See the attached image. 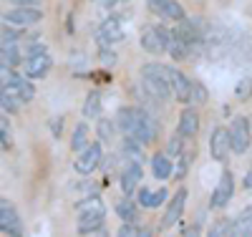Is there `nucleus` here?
<instances>
[{
  "label": "nucleus",
  "mask_w": 252,
  "mask_h": 237,
  "mask_svg": "<svg viewBox=\"0 0 252 237\" xmlns=\"http://www.w3.org/2000/svg\"><path fill=\"white\" fill-rule=\"evenodd\" d=\"M116 124L124 132V136H134L141 144H152L159 134V124L154 121V116L144 109H136V106H124V109H119Z\"/></svg>",
  "instance_id": "nucleus-1"
},
{
  "label": "nucleus",
  "mask_w": 252,
  "mask_h": 237,
  "mask_svg": "<svg viewBox=\"0 0 252 237\" xmlns=\"http://www.w3.org/2000/svg\"><path fill=\"white\" fill-rule=\"evenodd\" d=\"M141 83L144 91L154 101H169L172 94V78H169V68L161 63H144L141 66Z\"/></svg>",
  "instance_id": "nucleus-2"
},
{
  "label": "nucleus",
  "mask_w": 252,
  "mask_h": 237,
  "mask_svg": "<svg viewBox=\"0 0 252 237\" xmlns=\"http://www.w3.org/2000/svg\"><path fill=\"white\" fill-rule=\"evenodd\" d=\"M169 40H172V31H166L161 26H144L141 31V48L146 53H164L166 48H169Z\"/></svg>",
  "instance_id": "nucleus-3"
},
{
  "label": "nucleus",
  "mask_w": 252,
  "mask_h": 237,
  "mask_svg": "<svg viewBox=\"0 0 252 237\" xmlns=\"http://www.w3.org/2000/svg\"><path fill=\"white\" fill-rule=\"evenodd\" d=\"M229 139H232V152L235 154H247L252 144V126L247 116H235L229 124Z\"/></svg>",
  "instance_id": "nucleus-4"
},
{
  "label": "nucleus",
  "mask_w": 252,
  "mask_h": 237,
  "mask_svg": "<svg viewBox=\"0 0 252 237\" xmlns=\"http://www.w3.org/2000/svg\"><path fill=\"white\" fill-rule=\"evenodd\" d=\"M232 197H235V177H232V171L227 169V171H222L212 197H209V209H227Z\"/></svg>",
  "instance_id": "nucleus-5"
},
{
  "label": "nucleus",
  "mask_w": 252,
  "mask_h": 237,
  "mask_svg": "<svg viewBox=\"0 0 252 237\" xmlns=\"http://www.w3.org/2000/svg\"><path fill=\"white\" fill-rule=\"evenodd\" d=\"M43 20V10L40 8H13L8 13H3V26H13V28H28Z\"/></svg>",
  "instance_id": "nucleus-6"
},
{
  "label": "nucleus",
  "mask_w": 252,
  "mask_h": 237,
  "mask_svg": "<svg viewBox=\"0 0 252 237\" xmlns=\"http://www.w3.org/2000/svg\"><path fill=\"white\" fill-rule=\"evenodd\" d=\"M101 157H103V152H101V144H98V141H96V144H89L86 149H81V152H78V157H76L73 167H76L78 174L89 177L91 171H96V169H98Z\"/></svg>",
  "instance_id": "nucleus-7"
},
{
  "label": "nucleus",
  "mask_w": 252,
  "mask_h": 237,
  "mask_svg": "<svg viewBox=\"0 0 252 237\" xmlns=\"http://www.w3.org/2000/svg\"><path fill=\"white\" fill-rule=\"evenodd\" d=\"M184 207H187V189L182 187V189H177V192H174V197L169 200V204H166V209H164V214H161V222H159V227H161V230H169V227H174V225L182 220Z\"/></svg>",
  "instance_id": "nucleus-8"
},
{
  "label": "nucleus",
  "mask_w": 252,
  "mask_h": 237,
  "mask_svg": "<svg viewBox=\"0 0 252 237\" xmlns=\"http://www.w3.org/2000/svg\"><path fill=\"white\" fill-rule=\"evenodd\" d=\"M229 149H232V139H229V129L217 126L212 129V136H209V154H212L215 162H224Z\"/></svg>",
  "instance_id": "nucleus-9"
},
{
  "label": "nucleus",
  "mask_w": 252,
  "mask_h": 237,
  "mask_svg": "<svg viewBox=\"0 0 252 237\" xmlns=\"http://www.w3.org/2000/svg\"><path fill=\"white\" fill-rule=\"evenodd\" d=\"M0 232L3 235H23V222H20L18 212L13 207V202L3 200L0 202Z\"/></svg>",
  "instance_id": "nucleus-10"
},
{
  "label": "nucleus",
  "mask_w": 252,
  "mask_h": 237,
  "mask_svg": "<svg viewBox=\"0 0 252 237\" xmlns=\"http://www.w3.org/2000/svg\"><path fill=\"white\" fill-rule=\"evenodd\" d=\"M124 38H126V31L121 28V20H119V18H106V20L101 23L98 33H96V40H98L101 48H106L109 43H119V40H124Z\"/></svg>",
  "instance_id": "nucleus-11"
},
{
  "label": "nucleus",
  "mask_w": 252,
  "mask_h": 237,
  "mask_svg": "<svg viewBox=\"0 0 252 237\" xmlns=\"http://www.w3.org/2000/svg\"><path fill=\"white\" fill-rule=\"evenodd\" d=\"M146 8L164 20H177V23L184 20V8L177 0H146Z\"/></svg>",
  "instance_id": "nucleus-12"
},
{
  "label": "nucleus",
  "mask_w": 252,
  "mask_h": 237,
  "mask_svg": "<svg viewBox=\"0 0 252 237\" xmlns=\"http://www.w3.org/2000/svg\"><path fill=\"white\" fill-rule=\"evenodd\" d=\"M144 177V169H141V162H126V167L121 169V189H124V195L126 197H131L134 192L139 189V182Z\"/></svg>",
  "instance_id": "nucleus-13"
},
{
  "label": "nucleus",
  "mask_w": 252,
  "mask_h": 237,
  "mask_svg": "<svg viewBox=\"0 0 252 237\" xmlns=\"http://www.w3.org/2000/svg\"><path fill=\"white\" fill-rule=\"evenodd\" d=\"M3 89L8 91H15L23 101H31L35 96V89L31 83V76H20V73H8V78L3 81Z\"/></svg>",
  "instance_id": "nucleus-14"
},
{
  "label": "nucleus",
  "mask_w": 252,
  "mask_h": 237,
  "mask_svg": "<svg viewBox=\"0 0 252 237\" xmlns=\"http://www.w3.org/2000/svg\"><path fill=\"white\" fill-rule=\"evenodd\" d=\"M169 78H172V94H174V99L182 101V103L192 101V83L194 81H189L179 68H172V66H169Z\"/></svg>",
  "instance_id": "nucleus-15"
},
{
  "label": "nucleus",
  "mask_w": 252,
  "mask_h": 237,
  "mask_svg": "<svg viewBox=\"0 0 252 237\" xmlns=\"http://www.w3.org/2000/svg\"><path fill=\"white\" fill-rule=\"evenodd\" d=\"M172 31H174V35H177L179 40H184L192 51H197V48L202 46V31L197 28L194 20H179V26L172 28Z\"/></svg>",
  "instance_id": "nucleus-16"
},
{
  "label": "nucleus",
  "mask_w": 252,
  "mask_h": 237,
  "mask_svg": "<svg viewBox=\"0 0 252 237\" xmlns=\"http://www.w3.org/2000/svg\"><path fill=\"white\" fill-rule=\"evenodd\" d=\"M51 68H53L51 56H48V53H40V56H31V58H26V68H23V73L31 76V78H46Z\"/></svg>",
  "instance_id": "nucleus-17"
},
{
  "label": "nucleus",
  "mask_w": 252,
  "mask_h": 237,
  "mask_svg": "<svg viewBox=\"0 0 252 237\" xmlns=\"http://www.w3.org/2000/svg\"><path fill=\"white\" fill-rule=\"evenodd\" d=\"M78 222L81 220H91V217H106V204L101 197H89L86 202H78Z\"/></svg>",
  "instance_id": "nucleus-18"
},
{
  "label": "nucleus",
  "mask_w": 252,
  "mask_h": 237,
  "mask_svg": "<svg viewBox=\"0 0 252 237\" xmlns=\"http://www.w3.org/2000/svg\"><path fill=\"white\" fill-rule=\"evenodd\" d=\"M197 129H199V116L194 109H184L179 114V124H177V134H182L184 139L189 136H194L197 134Z\"/></svg>",
  "instance_id": "nucleus-19"
},
{
  "label": "nucleus",
  "mask_w": 252,
  "mask_h": 237,
  "mask_svg": "<svg viewBox=\"0 0 252 237\" xmlns=\"http://www.w3.org/2000/svg\"><path fill=\"white\" fill-rule=\"evenodd\" d=\"M174 164H172V157L166 154V152H159V154H154V159H152V174L157 177V179H172L174 177Z\"/></svg>",
  "instance_id": "nucleus-20"
},
{
  "label": "nucleus",
  "mask_w": 252,
  "mask_h": 237,
  "mask_svg": "<svg viewBox=\"0 0 252 237\" xmlns=\"http://www.w3.org/2000/svg\"><path fill=\"white\" fill-rule=\"evenodd\" d=\"M166 200V189H139V204L141 207H146V209H157V207H161V202Z\"/></svg>",
  "instance_id": "nucleus-21"
},
{
  "label": "nucleus",
  "mask_w": 252,
  "mask_h": 237,
  "mask_svg": "<svg viewBox=\"0 0 252 237\" xmlns=\"http://www.w3.org/2000/svg\"><path fill=\"white\" fill-rule=\"evenodd\" d=\"M81 114H83V119H86V121H89V119H98V116H101V94H98V91H91V94L86 96Z\"/></svg>",
  "instance_id": "nucleus-22"
},
{
  "label": "nucleus",
  "mask_w": 252,
  "mask_h": 237,
  "mask_svg": "<svg viewBox=\"0 0 252 237\" xmlns=\"http://www.w3.org/2000/svg\"><path fill=\"white\" fill-rule=\"evenodd\" d=\"M0 106H3L5 114H18L20 106H23V99H20L15 91H8L3 89V94H0Z\"/></svg>",
  "instance_id": "nucleus-23"
},
{
  "label": "nucleus",
  "mask_w": 252,
  "mask_h": 237,
  "mask_svg": "<svg viewBox=\"0 0 252 237\" xmlns=\"http://www.w3.org/2000/svg\"><path fill=\"white\" fill-rule=\"evenodd\" d=\"M141 141H136L134 136H124V144H121V149H124V157L129 159V162H141L144 159V154H141Z\"/></svg>",
  "instance_id": "nucleus-24"
},
{
  "label": "nucleus",
  "mask_w": 252,
  "mask_h": 237,
  "mask_svg": "<svg viewBox=\"0 0 252 237\" xmlns=\"http://www.w3.org/2000/svg\"><path fill=\"white\" fill-rule=\"evenodd\" d=\"M86 146H89V126H86V121H81V124H76V129H73L71 149H73V152H81V149H86Z\"/></svg>",
  "instance_id": "nucleus-25"
},
{
  "label": "nucleus",
  "mask_w": 252,
  "mask_h": 237,
  "mask_svg": "<svg viewBox=\"0 0 252 237\" xmlns=\"http://www.w3.org/2000/svg\"><path fill=\"white\" fill-rule=\"evenodd\" d=\"M235 235H252V207H245L235 217Z\"/></svg>",
  "instance_id": "nucleus-26"
},
{
  "label": "nucleus",
  "mask_w": 252,
  "mask_h": 237,
  "mask_svg": "<svg viewBox=\"0 0 252 237\" xmlns=\"http://www.w3.org/2000/svg\"><path fill=\"white\" fill-rule=\"evenodd\" d=\"M235 235V220H220L207 230V237H227Z\"/></svg>",
  "instance_id": "nucleus-27"
},
{
  "label": "nucleus",
  "mask_w": 252,
  "mask_h": 237,
  "mask_svg": "<svg viewBox=\"0 0 252 237\" xmlns=\"http://www.w3.org/2000/svg\"><path fill=\"white\" fill-rule=\"evenodd\" d=\"M116 214H119L124 222H134V220H136V204L126 197V200L116 202Z\"/></svg>",
  "instance_id": "nucleus-28"
},
{
  "label": "nucleus",
  "mask_w": 252,
  "mask_h": 237,
  "mask_svg": "<svg viewBox=\"0 0 252 237\" xmlns=\"http://www.w3.org/2000/svg\"><path fill=\"white\" fill-rule=\"evenodd\" d=\"M103 220L106 217H91V220H81L78 222V235H96V232H103Z\"/></svg>",
  "instance_id": "nucleus-29"
},
{
  "label": "nucleus",
  "mask_w": 252,
  "mask_h": 237,
  "mask_svg": "<svg viewBox=\"0 0 252 237\" xmlns=\"http://www.w3.org/2000/svg\"><path fill=\"white\" fill-rule=\"evenodd\" d=\"M119 237H146V235H152L149 230H144V227H136L134 222H124L119 230H116Z\"/></svg>",
  "instance_id": "nucleus-30"
},
{
  "label": "nucleus",
  "mask_w": 252,
  "mask_h": 237,
  "mask_svg": "<svg viewBox=\"0 0 252 237\" xmlns=\"http://www.w3.org/2000/svg\"><path fill=\"white\" fill-rule=\"evenodd\" d=\"M166 154H169V157H182L184 154V136L182 134L169 139V144H166Z\"/></svg>",
  "instance_id": "nucleus-31"
},
{
  "label": "nucleus",
  "mask_w": 252,
  "mask_h": 237,
  "mask_svg": "<svg viewBox=\"0 0 252 237\" xmlns=\"http://www.w3.org/2000/svg\"><path fill=\"white\" fill-rule=\"evenodd\" d=\"M0 144H3V149H10V146H13V139H10V124H8L5 116L0 119Z\"/></svg>",
  "instance_id": "nucleus-32"
},
{
  "label": "nucleus",
  "mask_w": 252,
  "mask_h": 237,
  "mask_svg": "<svg viewBox=\"0 0 252 237\" xmlns=\"http://www.w3.org/2000/svg\"><path fill=\"white\" fill-rule=\"evenodd\" d=\"M235 96H237L240 101H245V99H250V96H252V78H242V81L237 83Z\"/></svg>",
  "instance_id": "nucleus-33"
},
{
  "label": "nucleus",
  "mask_w": 252,
  "mask_h": 237,
  "mask_svg": "<svg viewBox=\"0 0 252 237\" xmlns=\"http://www.w3.org/2000/svg\"><path fill=\"white\" fill-rule=\"evenodd\" d=\"M96 134H98V139H101V141H103V139L109 141V139H111V134H114V124H111L109 119H101V121H98V126H96Z\"/></svg>",
  "instance_id": "nucleus-34"
},
{
  "label": "nucleus",
  "mask_w": 252,
  "mask_h": 237,
  "mask_svg": "<svg viewBox=\"0 0 252 237\" xmlns=\"http://www.w3.org/2000/svg\"><path fill=\"white\" fill-rule=\"evenodd\" d=\"M192 103H207V89L202 83H192Z\"/></svg>",
  "instance_id": "nucleus-35"
},
{
  "label": "nucleus",
  "mask_w": 252,
  "mask_h": 237,
  "mask_svg": "<svg viewBox=\"0 0 252 237\" xmlns=\"http://www.w3.org/2000/svg\"><path fill=\"white\" fill-rule=\"evenodd\" d=\"M98 58H101V63H103V66H106V68H111L114 63H116V56H114V53L109 51V46L98 51Z\"/></svg>",
  "instance_id": "nucleus-36"
},
{
  "label": "nucleus",
  "mask_w": 252,
  "mask_h": 237,
  "mask_svg": "<svg viewBox=\"0 0 252 237\" xmlns=\"http://www.w3.org/2000/svg\"><path fill=\"white\" fill-rule=\"evenodd\" d=\"M13 5H18V8H40L43 5V0H10Z\"/></svg>",
  "instance_id": "nucleus-37"
},
{
  "label": "nucleus",
  "mask_w": 252,
  "mask_h": 237,
  "mask_svg": "<svg viewBox=\"0 0 252 237\" xmlns=\"http://www.w3.org/2000/svg\"><path fill=\"white\" fill-rule=\"evenodd\" d=\"M40 53H46V46H43V43H33V46H28V51H26V58L40 56Z\"/></svg>",
  "instance_id": "nucleus-38"
},
{
  "label": "nucleus",
  "mask_w": 252,
  "mask_h": 237,
  "mask_svg": "<svg viewBox=\"0 0 252 237\" xmlns=\"http://www.w3.org/2000/svg\"><path fill=\"white\" fill-rule=\"evenodd\" d=\"M96 3H98L101 8H114V5L119 3V0H96Z\"/></svg>",
  "instance_id": "nucleus-39"
},
{
  "label": "nucleus",
  "mask_w": 252,
  "mask_h": 237,
  "mask_svg": "<svg viewBox=\"0 0 252 237\" xmlns=\"http://www.w3.org/2000/svg\"><path fill=\"white\" fill-rule=\"evenodd\" d=\"M245 189H250V192H252V169L247 171V177H245Z\"/></svg>",
  "instance_id": "nucleus-40"
},
{
  "label": "nucleus",
  "mask_w": 252,
  "mask_h": 237,
  "mask_svg": "<svg viewBox=\"0 0 252 237\" xmlns=\"http://www.w3.org/2000/svg\"><path fill=\"white\" fill-rule=\"evenodd\" d=\"M53 136H61V119L53 121Z\"/></svg>",
  "instance_id": "nucleus-41"
},
{
  "label": "nucleus",
  "mask_w": 252,
  "mask_h": 237,
  "mask_svg": "<svg viewBox=\"0 0 252 237\" xmlns=\"http://www.w3.org/2000/svg\"><path fill=\"white\" fill-rule=\"evenodd\" d=\"M182 235H199V230H197V227H189V230H184Z\"/></svg>",
  "instance_id": "nucleus-42"
},
{
  "label": "nucleus",
  "mask_w": 252,
  "mask_h": 237,
  "mask_svg": "<svg viewBox=\"0 0 252 237\" xmlns=\"http://www.w3.org/2000/svg\"><path fill=\"white\" fill-rule=\"evenodd\" d=\"M121 3H126V0H121Z\"/></svg>",
  "instance_id": "nucleus-43"
}]
</instances>
